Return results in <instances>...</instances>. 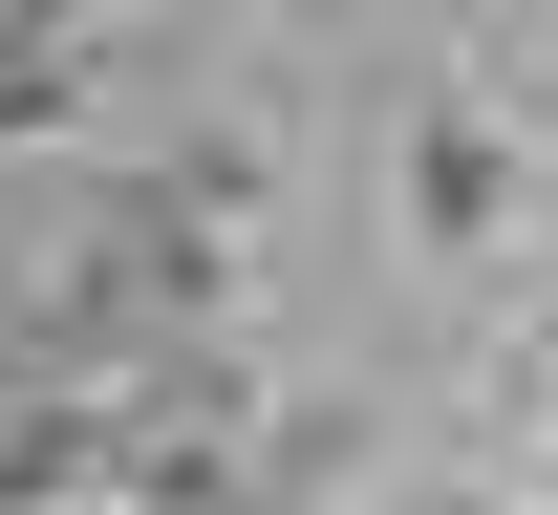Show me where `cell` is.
Instances as JSON below:
<instances>
[{
	"mask_svg": "<svg viewBox=\"0 0 558 515\" xmlns=\"http://www.w3.org/2000/svg\"><path fill=\"white\" fill-rule=\"evenodd\" d=\"M236 216H258V150H172L86 216V344H150V322H215L236 280Z\"/></svg>",
	"mask_w": 558,
	"mask_h": 515,
	"instance_id": "obj_1",
	"label": "cell"
},
{
	"mask_svg": "<svg viewBox=\"0 0 558 515\" xmlns=\"http://www.w3.org/2000/svg\"><path fill=\"white\" fill-rule=\"evenodd\" d=\"M409 236L429 258H494V236H515V130H494V108H429L409 130Z\"/></svg>",
	"mask_w": 558,
	"mask_h": 515,
	"instance_id": "obj_2",
	"label": "cell"
},
{
	"mask_svg": "<svg viewBox=\"0 0 558 515\" xmlns=\"http://www.w3.org/2000/svg\"><path fill=\"white\" fill-rule=\"evenodd\" d=\"M0 130H65V65L44 44H0Z\"/></svg>",
	"mask_w": 558,
	"mask_h": 515,
	"instance_id": "obj_3",
	"label": "cell"
},
{
	"mask_svg": "<svg viewBox=\"0 0 558 515\" xmlns=\"http://www.w3.org/2000/svg\"><path fill=\"white\" fill-rule=\"evenodd\" d=\"M537 366H558V344H537Z\"/></svg>",
	"mask_w": 558,
	"mask_h": 515,
	"instance_id": "obj_4",
	"label": "cell"
}]
</instances>
